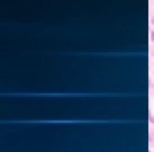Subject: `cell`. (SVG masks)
Returning a JSON list of instances; mask_svg holds the SVG:
<instances>
[{"instance_id": "2", "label": "cell", "mask_w": 154, "mask_h": 152, "mask_svg": "<svg viewBox=\"0 0 154 152\" xmlns=\"http://www.w3.org/2000/svg\"><path fill=\"white\" fill-rule=\"evenodd\" d=\"M151 36H152V39H153V42H154V32H152V34H151Z\"/></svg>"}, {"instance_id": "1", "label": "cell", "mask_w": 154, "mask_h": 152, "mask_svg": "<svg viewBox=\"0 0 154 152\" xmlns=\"http://www.w3.org/2000/svg\"><path fill=\"white\" fill-rule=\"evenodd\" d=\"M149 117H150V122L151 123H154V117H153V115L152 114H149Z\"/></svg>"}, {"instance_id": "3", "label": "cell", "mask_w": 154, "mask_h": 152, "mask_svg": "<svg viewBox=\"0 0 154 152\" xmlns=\"http://www.w3.org/2000/svg\"><path fill=\"white\" fill-rule=\"evenodd\" d=\"M149 152H151V151H149Z\"/></svg>"}]
</instances>
